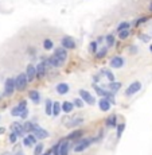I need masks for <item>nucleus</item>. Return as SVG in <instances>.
Wrapping results in <instances>:
<instances>
[{
	"instance_id": "9d476101",
	"label": "nucleus",
	"mask_w": 152,
	"mask_h": 155,
	"mask_svg": "<svg viewBox=\"0 0 152 155\" xmlns=\"http://www.w3.org/2000/svg\"><path fill=\"white\" fill-rule=\"evenodd\" d=\"M47 64L51 65V66H54V68H61L62 65H64V61H62V59H59L58 57L53 54V55L47 59Z\"/></svg>"
},
{
	"instance_id": "a19ab883",
	"label": "nucleus",
	"mask_w": 152,
	"mask_h": 155,
	"mask_svg": "<svg viewBox=\"0 0 152 155\" xmlns=\"http://www.w3.org/2000/svg\"><path fill=\"white\" fill-rule=\"evenodd\" d=\"M140 39H143V42H150V36L145 35V34H141V35H140Z\"/></svg>"
},
{
	"instance_id": "ea45409f",
	"label": "nucleus",
	"mask_w": 152,
	"mask_h": 155,
	"mask_svg": "<svg viewBox=\"0 0 152 155\" xmlns=\"http://www.w3.org/2000/svg\"><path fill=\"white\" fill-rule=\"evenodd\" d=\"M147 21H148V18H147V16H143V18H140L139 21L136 22V26H139L140 23H144V22H147Z\"/></svg>"
},
{
	"instance_id": "f257e3e1",
	"label": "nucleus",
	"mask_w": 152,
	"mask_h": 155,
	"mask_svg": "<svg viewBox=\"0 0 152 155\" xmlns=\"http://www.w3.org/2000/svg\"><path fill=\"white\" fill-rule=\"evenodd\" d=\"M27 76H26V73H20L18 77L15 78V89H18V90H23V89H26L27 87Z\"/></svg>"
},
{
	"instance_id": "b1692460",
	"label": "nucleus",
	"mask_w": 152,
	"mask_h": 155,
	"mask_svg": "<svg viewBox=\"0 0 152 155\" xmlns=\"http://www.w3.org/2000/svg\"><path fill=\"white\" fill-rule=\"evenodd\" d=\"M121 88V84H120V82H114V81H110V84H109V90L110 92H117L119 90V89Z\"/></svg>"
},
{
	"instance_id": "f03ea898",
	"label": "nucleus",
	"mask_w": 152,
	"mask_h": 155,
	"mask_svg": "<svg viewBox=\"0 0 152 155\" xmlns=\"http://www.w3.org/2000/svg\"><path fill=\"white\" fill-rule=\"evenodd\" d=\"M94 139H79L78 142L76 143V146H74V151L76 153H82V151H85L86 148L90 146V143L93 142Z\"/></svg>"
},
{
	"instance_id": "20e7f679",
	"label": "nucleus",
	"mask_w": 152,
	"mask_h": 155,
	"mask_svg": "<svg viewBox=\"0 0 152 155\" xmlns=\"http://www.w3.org/2000/svg\"><path fill=\"white\" fill-rule=\"evenodd\" d=\"M34 135L36 136V139H45V138H48V132L46 130H43L42 127H39L38 124H33V131Z\"/></svg>"
},
{
	"instance_id": "4468645a",
	"label": "nucleus",
	"mask_w": 152,
	"mask_h": 155,
	"mask_svg": "<svg viewBox=\"0 0 152 155\" xmlns=\"http://www.w3.org/2000/svg\"><path fill=\"white\" fill-rule=\"evenodd\" d=\"M54 55H57L59 59H62V61H66V58H67V51H66V49L64 47H59V49H55V51H54Z\"/></svg>"
},
{
	"instance_id": "5701e85b",
	"label": "nucleus",
	"mask_w": 152,
	"mask_h": 155,
	"mask_svg": "<svg viewBox=\"0 0 152 155\" xmlns=\"http://www.w3.org/2000/svg\"><path fill=\"white\" fill-rule=\"evenodd\" d=\"M59 113H61V104L58 101L53 103V115L54 116H59Z\"/></svg>"
},
{
	"instance_id": "79ce46f5",
	"label": "nucleus",
	"mask_w": 152,
	"mask_h": 155,
	"mask_svg": "<svg viewBox=\"0 0 152 155\" xmlns=\"http://www.w3.org/2000/svg\"><path fill=\"white\" fill-rule=\"evenodd\" d=\"M27 115H28L27 109H24L23 112H20V115H19V117H22V119H26V117H27Z\"/></svg>"
},
{
	"instance_id": "a878e982",
	"label": "nucleus",
	"mask_w": 152,
	"mask_h": 155,
	"mask_svg": "<svg viewBox=\"0 0 152 155\" xmlns=\"http://www.w3.org/2000/svg\"><path fill=\"white\" fill-rule=\"evenodd\" d=\"M46 113L53 115V101L51 100H46Z\"/></svg>"
},
{
	"instance_id": "72a5a7b5",
	"label": "nucleus",
	"mask_w": 152,
	"mask_h": 155,
	"mask_svg": "<svg viewBox=\"0 0 152 155\" xmlns=\"http://www.w3.org/2000/svg\"><path fill=\"white\" fill-rule=\"evenodd\" d=\"M116 127H117V138H120L123 134V131H124V128H125V123H121V124L116 125Z\"/></svg>"
},
{
	"instance_id": "e433bc0d",
	"label": "nucleus",
	"mask_w": 152,
	"mask_h": 155,
	"mask_svg": "<svg viewBox=\"0 0 152 155\" xmlns=\"http://www.w3.org/2000/svg\"><path fill=\"white\" fill-rule=\"evenodd\" d=\"M59 144H61V143H58V144H55L53 148H51V153H53L54 155H59Z\"/></svg>"
},
{
	"instance_id": "a211bd4d",
	"label": "nucleus",
	"mask_w": 152,
	"mask_h": 155,
	"mask_svg": "<svg viewBox=\"0 0 152 155\" xmlns=\"http://www.w3.org/2000/svg\"><path fill=\"white\" fill-rule=\"evenodd\" d=\"M73 108H74V105H73V103H69V101H65V103H62L61 104V109L65 112V113H70L71 111H73Z\"/></svg>"
},
{
	"instance_id": "c9c22d12",
	"label": "nucleus",
	"mask_w": 152,
	"mask_h": 155,
	"mask_svg": "<svg viewBox=\"0 0 152 155\" xmlns=\"http://www.w3.org/2000/svg\"><path fill=\"white\" fill-rule=\"evenodd\" d=\"M8 140H10L11 143H16V140H18V135L15 132H11V135L8 136Z\"/></svg>"
},
{
	"instance_id": "f704fd0d",
	"label": "nucleus",
	"mask_w": 152,
	"mask_h": 155,
	"mask_svg": "<svg viewBox=\"0 0 152 155\" xmlns=\"http://www.w3.org/2000/svg\"><path fill=\"white\" fill-rule=\"evenodd\" d=\"M42 151H43V144H42V143H39V144L35 146V151H34V154H35V155H41Z\"/></svg>"
},
{
	"instance_id": "2eb2a0df",
	"label": "nucleus",
	"mask_w": 152,
	"mask_h": 155,
	"mask_svg": "<svg viewBox=\"0 0 152 155\" xmlns=\"http://www.w3.org/2000/svg\"><path fill=\"white\" fill-rule=\"evenodd\" d=\"M98 105H100V109H101L102 112H107V111H109V108L112 107L110 101H109L108 99H102V100H100Z\"/></svg>"
},
{
	"instance_id": "cd10ccee",
	"label": "nucleus",
	"mask_w": 152,
	"mask_h": 155,
	"mask_svg": "<svg viewBox=\"0 0 152 155\" xmlns=\"http://www.w3.org/2000/svg\"><path fill=\"white\" fill-rule=\"evenodd\" d=\"M108 46H105V47H102L101 50H98V53H97V58L98 59H101V58H104L105 55H107V53H108Z\"/></svg>"
},
{
	"instance_id": "f3484780",
	"label": "nucleus",
	"mask_w": 152,
	"mask_h": 155,
	"mask_svg": "<svg viewBox=\"0 0 152 155\" xmlns=\"http://www.w3.org/2000/svg\"><path fill=\"white\" fill-rule=\"evenodd\" d=\"M57 92L59 94H66L69 92V85L66 82H61V84L57 85Z\"/></svg>"
},
{
	"instance_id": "7ed1b4c3",
	"label": "nucleus",
	"mask_w": 152,
	"mask_h": 155,
	"mask_svg": "<svg viewBox=\"0 0 152 155\" xmlns=\"http://www.w3.org/2000/svg\"><path fill=\"white\" fill-rule=\"evenodd\" d=\"M14 92H15V80L7 78L4 84V94L5 96H12Z\"/></svg>"
},
{
	"instance_id": "6ab92c4d",
	"label": "nucleus",
	"mask_w": 152,
	"mask_h": 155,
	"mask_svg": "<svg viewBox=\"0 0 152 155\" xmlns=\"http://www.w3.org/2000/svg\"><path fill=\"white\" fill-rule=\"evenodd\" d=\"M69 147H70V144H69L67 142H64L59 144V155H67L69 154Z\"/></svg>"
},
{
	"instance_id": "aec40b11",
	"label": "nucleus",
	"mask_w": 152,
	"mask_h": 155,
	"mask_svg": "<svg viewBox=\"0 0 152 155\" xmlns=\"http://www.w3.org/2000/svg\"><path fill=\"white\" fill-rule=\"evenodd\" d=\"M28 96H30V99L33 100L34 103H39V100H41V96H39V92L38 90H30Z\"/></svg>"
},
{
	"instance_id": "c03bdc74",
	"label": "nucleus",
	"mask_w": 152,
	"mask_h": 155,
	"mask_svg": "<svg viewBox=\"0 0 152 155\" xmlns=\"http://www.w3.org/2000/svg\"><path fill=\"white\" fill-rule=\"evenodd\" d=\"M131 50H132V53H136L137 47H135V46H132V47H131Z\"/></svg>"
},
{
	"instance_id": "ddd939ff",
	"label": "nucleus",
	"mask_w": 152,
	"mask_h": 155,
	"mask_svg": "<svg viewBox=\"0 0 152 155\" xmlns=\"http://www.w3.org/2000/svg\"><path fill=\"white\" fill-rule=\"evenodd\" d=\"M47 62H41V64L36 66V76L39 77H43L46 76V73H47Z\"/></svg>"
},
{
	"instance_id": "412c9836",
	"label": "nucleus",
	"mask_w": 152,
	"mask_h": 155,
	"mask_svg": "<svg viewBox=\"0 0 152 155\" xmlns=\"http://www.w3.org/2000/svg\"><path fill=\"white\" fill-rule=\"evenodd\" d=\"M93 88L98 96H108V93H109L108 90H105V89H102L101 87H98V85H96V84H93Z\"/></svg>"
},
{
	"instance_id": "393cba45",
	"label": "nucleus",
	"mask_w": 152,
	"mask_h": 155,
	"mask_svg": "<svg viewBox=\"0 0 152 155\" xmlns=\"http://www.w3.org/2000/svg\"><path fill=\"white\" fill-rule=\"evenodd\" d=\"M107 125H108V127H110V128H114V127H116V115H112V116L108 117Z\"/></svg>"
},
{
	"instance_id": "423d86ee",
	"label": "nucleus",
	"mask_w": 152,
	"mask_h": 155,
	"mask_svg": "<svg viewBox=\"0 0 152 155\" xmlns=\"http://www.w3.org/2000/svg\"><path fill=\"white\" fill-rule=\"evenodd\" d=\"M79 96H81V99L84 100V103H88L89 105L96 104V99H94L88 90H85V89H81V90H79Z\"/></svg>"
},
{
	"instance_id": "473e14b6",
	"label": "nucleus",
	"mask_w": 152,
	"mask_h": 155,
	"mask_svg": "<svg viewBox=\"0 0 152 155\" xmlns=\"http://www.w3.org/2000/svg\"><path fill=\"white\" fill-rule=\"evenodd\" d=\"M73 105H74V107H77V108H82V107H84V100H82V99H74Z\"/></svg>"
},
{
	"instance_id": "dca6fc26",
	"label": "nucleus",
	"mask_w": 152,
	"mask_h": 155,
	"mask_svg": "<svg viewBox=\"0 0 152 155\" xmlns=\"http://www.w3.org/2000/svg\"><path fill=\"white\" fill-rule=\"evenodd\" d=\"M23 143H24V146H31V144H35L36 143V136L34 134H30L28 136L24 138V140H23Z\"/></svg>"
},
{
	"instance_id": "2f4dec72",
	"label": "nucleus",
	"mask_w": 152,
	"mask_h": 155,
	"mask_svg": "<svg viewBox=\"0 0 152 155\" xmlns=\"http://www.w3.org/2000/svg\"><path fill=\"white\" fill-rule=\"evenodd\" d=\"M129 34H131V30L128 28V30L120 31V33H119V36H120V39H125V38H128V36H129Z\"/></svg>"
},
{
	"instance_id": "4c0bfd02",
	"label": "nucleus",
	"mask_w": 152,
	"mask_h": 155,
	"mask_svg": "<svg viewBox=\"0 0 152 155\" xmlns=\"http://www.w3.org/2000/svg\"><path fill=\"white\" fill-rule=\"evenodd\" d=\"M89 47H90V51H92V53H96V51H97V42H96V41L92 42Z\"/></svg>"
},
{
	"instance_id": "1a4fd4ad",
	"label": "nucleus",
	"mask_w": 152,
	"mask_h": 155,
	"mask_svg": "<svg viewBox=\"0 0 152 155\" xmlns=\"http://www.w3.org/2000/svg\"><path fill=\"white\" fill-rule=\"evenodd\" d=\"M26 76H27L28 81H34V78L36 77V68L30 64L27 66V69H26Z\"/></svg>"
},
{
	"instance_id": "4be33fe9",
	"label": "nucleus",
	"mask_w": 152,
	"mask_h": 155,
	"mask_svg": "<svg viewBox=\"0 0 152 155\" xmlns=\"http://www.w3.org/2000/svg\"><path fill=\"white\" fill-rule=\"evenodd\" d=\"M82 134H84V131H82V130L73 131V132H71V134L67 136V139H69V140H74V139H77V138H81Z\"/></svg>"
},
{
	"instance_id": "6e6552de",
	"label": "nucleus",
	"mask_w": 152,
	"mask_h": 155,
	"mask_svg": "<svg viewBox=\"0 0 152 155\" xmlns=\"http://www.w3.org/2000/svg\"><path fill=\"white\" fill-rule=\"evenodd\" d=\"M110 66L113 68V69L123 68V66H124V58H123V57H120V55L113 57V58L110 59Z\"/></svg>"
},
{
	"instance_id": "a18cd8bd",
	"label": "nucleus",
	"mask_w": 152,
	"mask_h": 155,
	"mask_svg": "<svg viewBox=\"0 0 152 155\" xmlns=\"http://www.w3.org/2000/svg\"><path fill=\"white\" fill-rule=\"evenodd\" d=\"M102 39H104V38H102V36H100V38H98V39H97V41H96V42H97V43H101V42H102Z\"/></svg>"
},
{
	"instance_id": "de8ad7c7",
	"label": "nucleus",
	"mask_w": 152,
	"mask_h": 155,
	"mask_svg": "<svg viewBox=\"0 0 152 155\" xmlns=\"http://www.w3.org/2000/svg\"><path fill=\"white\" fill-rule=\"evenodd\" d=\"M150 50H151V53H152V45H151V47H150Z\"/></svg>"
},
{
	"instance_id": "0eeeda50",
	"label": "nucleus",
	"mask_w": 152,
	"mask_h": 155,
	"mask_svg": "<svg viewBox=\"0 0 152 155\" xmlns=\"http://www.w3.org/2000/svg\"><path fill=\"white\" fill-rule=\"evenodd\" d=\"M141 89V82H139V81H135V82H132V84L129 85V87L127 88V90H125V96H132V94H135V93H137V92Z\"/></svg>"
},
{
	"instance_id": "c85d7f7f",
	"label": "nucleus",
	"mask_w": 152,
	"mask_h": 155,
	"mask_svg": "<svg viewBox=\"0 0 152 155\" xmlns=\"http://www.w3.org/2000/svg\"><path fill=\"white\" fill-rule=\"evenodd\" d=\"M105 41H107V46H108V47H112V46L114 45V36L112 35V34H109V35L105 36Z\"/></svg>"
},
{
	"instance_id": "f8f14e48",
	"label": "nucleus",
	"mask_w": 152,
	"mask_h": 155,
	"mask_svg": "<svg viewBox=\"0 0 152 155\" xmlns=\"http://www.w3.org/2000/svg\"><path fill=\"white\" fill-rule=\"evenodd\" d=\"M11 131L12 132H15L18 136H23V134H24V131H23V125L20 124V123L15 122L11 124Z\"/></svg>"
},
{
	"instance_id": "58836bf2",
	"label": "nucleus",
	"mask_w": 152,
	"mask_h": 155,
	"mask_svg": "<svg viewBox=\"0 0 152 155\" xmlns=\"http://www.w3.org/2000/svg\"><path fill=\"white\" fill-rule=\"evenodd\" d=\"M104 73H105V76H107L108 78H109V81H114V76H113V74L110 73V71H107V70H104Z\"/></svg>"
},
{
	"instance_id": "c756f323",
	"label": "nucleus",
	"mask_w": 152,
	"mask_h": 155,
	"mask_svg": "<svg viewBox=\"0 0 152 155\" xmlns=\"http://www.w3.org/2000/svg\"><path fill=\"white\" fill-rule=\"evenodd\" d=\"M33 124L34 123H31V122H26L24 124H23V131H24V132H31V131H33Z\"/></svg>"
},
{
	"instance_id": "9b49d317",
	"label": "nucleus",
	"mask_w": 152,
	"mask_h": 155,
	"mask_svg": "<svg viewBox=\"0 0 152 155\" xmlns=\"http://www.w3.org/2000/svg\"><path fill=\"white\" fill-rule=\"evenodd\" d=\"M26 105H27V103H26V100H23V101L19 103L18 107H15L12 111H11V115H12V116H19L20 112H23L26 109Z\"/></svg>"
},
{
	"instance_id": "49530a36",
	"label": "nucleus",
	"mask_w": 152,
	"mask_h": 155,
	"mask_svg": "<svg viewBox=\"0 0 152 155\" xmlns=\"http://www.w3.org/2000/svg\"><path fill=\"white\" fill-rule=\"evenodd\" d=\"M150 11H152V3L150 4Z\"/></svg>"
},
{
	"instance_id": "39448f33",
	"label": "nucleus",
	"mask_w": 152,
	"mask_h": 155,
	"mask_svg": "<svg viewBox=\"0 0 152 155\" xmlns=\"http://www.w3.org/2000/svg\"><path fill=\"white\" fill-rule=\"evenodd\" d=\"M61 43H62V47L66 49V50H73V49H76V41L69 35H66L62 38Z\"/></svg>"
},
{
	"instance_id": "37998d69",
	"label": "nucleus",
	"mask_w": 152,
	"mask_h": 155,
	"mask_svg": "<svg viewBox=\"0 0 152 155\" xmlns=\"http://www.w3.org/2000/svg\"><path fill=\"white\" fill-rule=\"evenodd\" d=\"M4 132H5V128L4 127H0V135H3Z\"/></svg>"
},
{
	"instance_id": "7c9ffc66",
	"label": "nucleus",
	"mask_w": 152,
	"mask_h": 155,
	"mask_svg": "<svg viewBox=\"0 0 152 155\" xmlns=\"http://www.w3.org/2000/svg\"><path fill=\"white\" fill-rule=\"evenodd\" d=\"M53 41H51V39H45L43 41V47L46 49V50H51V49H53Z\"/></svg>"
},
{
	"instance_id": "bb28decb",
	"label": "nucleus",
	"mask_w": 152,
	"mask_h": 155,
	"mask_svg": "<svg viewBox=\"0 0 152 155\" xmlns=\"http://www.w3.org/2000/svg\"><path fill=\"white\" fill-rule=\"evenodd\" d=\"M129 27H131V24L128 22H123L117 26V33H120V31H123V30H128Z\"/></svg>"
}]
</instances>
